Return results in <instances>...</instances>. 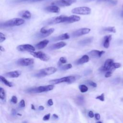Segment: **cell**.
I'll return each instance as SVG.
<instances>
[{
	"label": "cell",
	"mask_w": 123,
	"mask_h": 123,
	"mask_svg": "<svg viewBox=\"0 0 123 123\" xmlns=\"http://www.w3.org/2000/svg\"><path fill=\"white\" fill-rule=\"evenodd\" d=\"M25 23V20L23 19L19 18H15L6 21L3 23H0V27H8L14 26H19L23 25Z\"/></svg>",
	"instance_id": "cell-1"
},
{
	"label": "cell",
	"mask_w": 123,
	"mask_h": 123,
	"mask_svg": "<svg viewBox=\"0 0 123 123\" xmlns=\"http://www.w3.org/2000/svg\"><path fill=\"white\" fill-rule=\"evenodd\" d=\"M54 87L53 84L49 85L47 86H39L34 88H29L26 90L27 93H41L43 92H47L52 90Z\"/></svg>",
	"instance_id": "cell-2"
},
{
	"label": "cell",
	"mask_w": 123,
	"mask_h": 123,
	"mask_svg": "<svg viewBox=\"0 0 123 123\" xmlns=\"http://www.w3.org/2000/svg\"><path fill=\"white\" fill-rule=\"evenodd\" d=\"M57 71V69L54 67H49L44 69H42L38 71V72L34 74V76L37 77H44L55 73Z\"/></svg>",
	"instance_id": "cell-3"
},
{
	"label": "cell",
	"mask_w": 123,
	"mask_h": 123,
	"mask_svg": "<svg viewBox=\"0 0 123 123\" xmlns=\"http://www.w3.org/2000/svg\"><path fill=\"white\" fill-rule=\"evenodd\" d=\"M76 80L75 77L74 76H68L66 77H63L59 79H56L50 80L49 82L51 84H58L61 83L66 82L67 83H72L75 81Z\"/></svg>",
	"instance_id": "cell-4"
},
{
	"label": "cell",
	"mask_w": 123,
	"mask_h": 123,
	"mask_svg": "<svg viewBox=\"0 0 123 123\" xmlns=\"http://www.w3.org/2000/svg\"><path fill=\"white\" fill-rule=\"evenodd\" d=\"M67 17L68 16L65 15H60L59 16L52 17L46 21L45 24L49 25L59 24L61 23H65L67 20Z\"/></svg>",
	"instance_id": "cell-5"
},
{
	"label": "cell",
	"mask_w": 123,
	"mask_h": 123,
	"mask_svg": "<svg viewBox=\"0 0 123 123\" xmlns=\"http://www.w3.org/2000/svg\"><path fill=\"white\" fill-rule=\"evenodd\" d=\"M71 12L77 14L88 15L91 12V9L87 7H79L73 9Z\"/></svg>",
	"instance_id": "cell-6"
},
{
	"label": "cell",
	"mask_w": 123,
	"mask_h": 123,
	"mask_svg": "<svg viewBox=\"0 0 123 123\" xmlns=\"http://www.w3.org/2000/svg\"><path fill=\"white\" fill-rule=\"evenodd\" d=\"M76 1V0H56L53 1L51 4L60 7H65L70 6Z\"/></svg>",
	"instance_id": "cell-7"
},
{
	"label": "cell",
	"mask_w": 123,
	"mask_h": 123,
	"mask_svg": "<svg viewBox=\"0 0 123 123\" xmlns=\"http://www.w3.org/2000/svg\"><path fill=\"white\" fill-rule=\"evenodd\" d=\"M30 53L31 55H32L33 57L38 58L41 61H44V62H47L49 61V57L45 53L42 52V51H37L35 52L34 51H31L30 52Z\"/></svg>",
	"instance_id": "cell-8"
},
{
	"label": "cell",
	"mask_w": 123,
	"mask_h": 123,
	"mask_svg": "<svg viewBox=\"0 0 123 123\" xmlns=\"http://www.w3.org/2000/svg\"><path fill=\"white\" fill-rule=\"evenodd\" d=\"M54 31L53 28H51L49 29H46L45 27H43L41 28L39 33L37 34V37L39 38H44L49 36L52 34Z\"/></svg>",
	"instance_id": "cell-9"
},
{
	"label": "cell",
	"mask_w": 123,
	"mask_h": 123,
	"mask_svg": "<svg viewBox=\"0 0 123 123\" xmlns=\"http://www.w3.org/2000/svg\"><path fill=\"white\" fill-rule=\"evenodd\" d=\"M34 62V60L32 58H21L17 61L18 65L23 66H26L32 65Z\"/></svg>",
	"instance_id": "cell-10"
},
{
	"label": "cell",
	"mask_w": 123,
	"mask_h": 123,
	"mask_svg": "<svg viewBox=\"0 0 123 123\" xmlns=\"http://www.w3.org/2000/svg\"><path fill=\"white\" fill-rule=\"evenodd\" d=\"M90 31V29L88 28H82L74 31L72 34L73 37H77L81 36L87 34Z\"/></svg>",
	"instance_id": "cell-11"
},
{
	"label": "cell",
	"mask_w": 123,
	"mask_h": 123,
	"mask_svg": "<svg viewBox=\"0 0 123 123\" xmlns=\"http://www.w3.org/2000/svg\"><path fill=\"white\" fill-rule=\"evenodd\" d=\"M17 49L20 51H34L35 48L34 46L30 44H23L17 47Z\"/></svg>",
	"instance_id": "cell-12"
},
{
	"label": "cell",
	"mask_w": 123,
	"mask_h": 123,
	"mask_svg": "<svg viewBox=\"0 0 123 123\" xmlns=\"http://www.w3.org/2000/svg\"><path fill=\"white\" fill-rule=\"evenodd\" d=\"M113 63V60L112 59H107L105 61L103 66L101 67L99 69V70L102 72L107 71L111 68V67H112Z\"/></svg>",
	"instance_id": "cell-13"
},
{
	"label": "cell",
	"mask_w": 123,
	"mask_h": 123,
	"mask_svg": "<svg viewBox=\"0 0 123 123\" xmlns=\"http://www.w3.org/2000/svg\"><path fill=\"white\" fill-rule=\"evenodd\" d=\"M105 51L103 50L99 51L98 50H92L88 52V55L93 58H100L104 53Z\"/></svg>",
	"instance_id": "cell-14"
},
{
	"label": "cell",
	"mask_w": 123,
	"mask_h": 123,
	"mask_svg": "<svg viewBox=\"0 0 123 123\" xmlns=\"http://www.w3.org/2000/svg\"><path fill=\"white\" fill-rule=\"evenodd\" d=\"M66 45V43L64 42H58L56 43H55L53 45H51V46H50L49 47V49L50 50H54V49H61L64 46H65Z\"/></svg>",
	"instance_id": "cell-15"
},
{
	"label": "cell",
	"mask_w": 123,
	"mask_h": 123,
	"mask_svg": "<svg viewBox=\"0 0 123 123\" xmlns=\"http://www.w3.org/2000/svg\"><path fill=\"white\" fill-rule=\"evenodd\" d=\"M45 9L46 11L49 12L53 13H59L60 11V8L58 6L55 5L48 6L47 7H46Z\"/></svg>",
	"instance_id": "cell-16"
},
{
	"label": "cell",
	"mask_w": 123,
	"mask_h": 123,
	"mask_svg": "<svg viewBox=\"0 0 123 123\" xmlns=\"http://www.w3.org/2000/svg\"><path fill=\"white\" fill-rule=\"evenodd\" d=\"M20 75V72L18 71H11L6 73L3 74L4 76L9 78H17Z\"/></svg>",
	"instance_id": "cell-17"
},
{
	"label": "cell",
	"mask_w": 123,
	"mask_h": 123,
	"mask_svg": "<svg viewBox=\"0 0 123 123\" xmlns=\"http://www.w3.org/2000/svg\"><path fill=\"white\" fill-rule=\"evenodd\" d=\"M80 20V17L79 16L75 15H72L67 17V19L65 23H72L78 22Z\"/></svg>",
	"instance_id": "cell-18"
},
{
	"label": "cell",
	"mask_w": 123,
	"mask_h": 123,
	"mask_svg": "<svg viewBox=\"0 0 123 123\" xmlns=\"http://www.w3.org/2000/svg\"><path fill=\"white\" fill-rule=\"evenodd\" d=\"M49 42V41L48 40L44 39V40L39 42V43H37L35 45V47L38 49H42L47 46V45H48Z\"/></svg>",
	"instance_id": "cell-19"
},
{
	"label": "cell",
	"mask_w": 123,
	"mask_h": 123,
	"mask_svg": "<svg viewBox=\"0 0 123 123\" xmlns=\"http://www.w3.org/2000/svg\"><path fill=\"white\" fill-rule=\"evenodd\" d=\"M89 60V57L87 55H83L81 58L79 59L77 61L75 62V64H82L86 62H87Z\"/></svg>",
	"instance_id": "cell-20"
},
{
	"label": "cell",
	"mask_w": 123,
	"mask_h": 123,
	"mask_svg": "<svg viewBox=\"0 0 123 123\" xmlns=\"http://www.w3.org/2000/svg\"><path fill=\"white\" fill-rule=\"evenodd\" d=\"M93 40V37H86L81 40L80 41L78 42V43L81 46H86L91 43L92 42Z\"/></svg>",
	"instance_id": "cell-21"
},
{
	"label": "cell",
	"mask_w": 123,
	"mask_h": 123,
	"mask_svg": "<svg viewBox=\"0 0 123 123\" xmlns=\"http://www.w3.org/2000/svg\"><path fill=\"white\" fill-rule=\"evenodd\" d=\"M69 38H70L69 35L68 33H64L62 35H60L58 37H54L53 39V41H58V40H65V39H68Z\"/></svg>",
	"instance_id": "cell-22"
},
{
	"label": "cell",
	"mask_w": 123,
	"mask_h": 123,
	"mask_svg": "<svg viewBox=\"0 0 123 123\" xmlns=\"http://www.w3.org/2000/svg\"><path fill=\"white\" fill-rule=\"evenodd\" d=\"M19 15L23 18L26 19H29L31 17V13L29 11L27 10H24L21 11L19 13Z\"/></svg>",
	"instance_id": "cell-23"
},
{
	"label": "cell",
	"mask_w": 123,
	"mask_h": 123,
	"mask_svg": "<svg viewBox=\"0 0 123 123\" xmlns=\"http://www.w3.org/2000/svg\"><path fill=\"white\" fill-rule=\"evenodd\" d=\"M111 39V35L106 36L104 37L103 41V46L105 48L107 49L110 46V41Z\"/></svg>",
	"instance_id": "cell-24"
},
{
	"label": "cell",
	"mask_w": 123,
	"mask_h": 123,
	"mask_svg": "<svg viewBox=\"0 0 123 123\" xmlns=\"http://www.w3.org/2000/svg\"><path fill=\"white\" fill-rule=\"evenodd\" d=\"M75 102L76 103L79 105H82L84 104L85 102V99L84 97L82 95H78L76 97L75 99Z\"/></svg>",
	"instance_id": "cell-25"
},
{
	"label": "cell",
	"mask_w": 123,
	"mask_h": 123,
	"mask_svg": "<svg viewBox=\"0 0 123 123\" xmlns=\"http://www.w3.org/2000/svg\"><path fill=\"white\" fill-rule=\"evenodd\" d=\"M0 79L1 82H2L3 84H4L6 86L9 87L12 86V84L11 82L8 81L4 76H2L1 75L0 76Z\"/></svg>",
	"instance_id": "cell-26"
},
{
	"label": "cell",
	"mask_w": 123,
	"mask_h": 123,
	"mask_svg": "<svg viewBox=\"0 0 123 123\" xmlns=\"http://www.w3.org/2000/svg\"><path fill=\"white\" fill-rule=\"evenodd\" d=\"M0 98L3 101H5L6 100V93L4 89L2 87L0 88Z\"/></svg>",
	"instance_id": "cell-27"
},
{
	"label": "cell",
	"mask_w": 123,
	"mask_h": 123,
	"mask_svg": "<svg viewBox=\"0 0 123 123\" xmlns=\"http://www.w3.org/2000/svg\"><path fill=\"white\" fill-rule=\"evenodd\" d=\"M59 67L62 70H66L71 69L72 67V65L70 63L67 64L65 65H59Z\"/></svg>",
	"instance_id": "cell-28"
},
{
	"label": "cell",
	"mask_w": 123,
	"mask_h": 123,
	"mask_svg": "<svg viewBox=\"0 0 123 123\" xmlns=\"http://www.w3.org/2000/svg\"><path fill=\"white\" fill-rule=\"evenodd\" d=\"M79 89L81 92L85 93L87 91L88 87L86 86L85 85H80L79 86Z\"/></svg>",
	"instance_id": "cell-29"
},
{
	"label": "cell",
	"mask_w": 123,
	"mask_h": 123,
	"mask_svg": "<svg viewBox=\"0 0 123 123\" xmlns=\"http://www.w3.org/2000/svg\"><path fill=\"white\" fill-rule=\"evenodd\" d=\"M103 30L105 31L109 32H112V33H115L116 32V29L114 27L111 26V27H105L103 29Z\"/></svg>",
	"instance_id": "cell-30"
},
{
	"label": "cell",
	"mask_w": 123,
	"mask_h": 123,
	"mask_svg": "<svg viewBox=\"0 0 123 123\" xmlns=\"http://www.w3.org/2000/svg\"><path fill=\"white\" fill-rule=\"evenodd\" d=\"M86 83L87 84H88L89 86L93 87H96L97 86V85L96 83L94 82L93 81H91V80H87L86 81Z\"/></svg>",
	"instance_id": "cell-31"
},
{
	"label": "cell",
	"mask_w": 123,
	"mask_h": 123,
	"mask_svg": "<svg viewBox=\"0 0 123 123\" xmlns=\"http://www.w3.org/2000/svg\"><path fill=\"white\" fill-rule=\"evenodd\" d=\"M18 101L17 98L15 96H13L11 99V102L13 104H16Z\"/></svg>",
	"instance_id": "cell-32"
},
{
	"label": "cell",
	"mask_w": 123,
	"mask_h": 123,
	"mask_svg": "<svg viewBox=\"0 0 123 123\" xmlns=\"http://www.w3.org/2000/svg\"><path fill=\"white\" fill-rule=\"evenodd\" d=\"M96 99H98L102 101H104V93H102L99 96H98L97 97H96Z\"/></svg>",
	"instance_id": "cell-33"
},
{
	"label": "cell",
	"mask_w": 123,
	"mask_h": 123,
	"mask_svg": "<svg viewBox=\"0 0 123 123\" xmlns=\"http://www.w3.org/2000/svg\"><path fill=\"white\" fill-rule=\"evenodd\" d=\"M59 62H61L62 64H64V63H65L67 62V59L65 57H62L60 58Z\"/></svg>",
	"instance_id": "cell-34"
},
{
	"label": "cell",
	"mask_w": 123,
	"mask_h": 123,
	"mask_svg": "<svg viewBox=\"0 0 123 123\" xmlns=\"http://www.w3.org/2000/svg\"><path fill=\"white\" fill-rule=\"evenodd\" d=\"M6 39V37L4 34L2 33H0V42L1 43Z\"/></svg>",
	"instance_id": "cell-35"
},
{
	"label": "cell",
	"mask_w": 123,
	"mask_h": 123,
	"mask_svg": "<svg viewBox=\"0 0 123 123\" xmlns=\"http://www.w3.org/2000/svg\"><path fill=\"white\" fill-rule=\"evenodd\" d=\"M19 107L20 108H24L25 107V101L24 99H22L19 104Z\"/></svg>",
	"instance_id": "cell-36"
},
{
	"label": "cell",
	"mask_w": 123,
	"mask_h": 123,
	"mask_svg": "<svg viewBox=\"0 0 123 123\" xmlns=\"http://www.w3.org/2000/svg\"><path fill=\"white\" fill-rule=\"evenodd\" d=\"M50 116V113H48L46 115H45L43 118V121H48L49 120Z\"/></svg>",
	"instance_id": "cell-37"
},
{
	"label": "cell",
	"mask_w": 123,
	"mask_h": 123,
	"mask_svg": "<svg viewBox=\"0 0 123 123\" xmlns=\"http://www.w3.org/2000/svg\"><path fill=\"white\" fill-rule=\"evenodd\" d=\"M121 66V64L118 62H115V63L113 62L112 64V67L114 68H120Z\"/></svg>",
	"instance_id": "cell-38"
},
{
	"label": "cell",
	"mask_w": 123,
	"mask_h": 123,
	"mask_svg": "<svg viewBox=\"0 0 123 123\" xmlns=\"http://www.w3.org/2000/svg\"><path fill=\"white\" fill-rule=\"evenodd\" d=\"M30 0H14L13 2L15 3H21V2H30Z\"/></svg>",
	"instance_id": "cell-39"
},
{
	"label": "cell",
	"mask_w": 123,
	"mask_h": 123,
	"mask_svg": "<svg viewBox=\"0 0 123 123\" xmlns=\"http://www.w3.org/2000/svg\"><path fill=\"white\" fill-rule=\"evenodd\" d=\"M47 104H48V105L49 106L53 105V102L52 99H49L48 100Z\"/></svg>",
	"instance_id": "cell-40"
},
{
	"label": "cell",
	"mask_w": 123,
	"mask_h": 123,
	"mask_svg": "<svg viewBox=\"0 0 123 123\" xmlns=\"http://www.w3.org/2000/svg\"><path fill=\"white\" fill-rule=\"evenodd\" d=\"M111 74H112V73H111V72H107L105 74V77H106V78L109 77L111 76Z\"/></svg>",
	"instance_id": "cell-41"
},
{
	"label": "cell",
	"mask_w": 123,
	"mask_h": 123,
	"mask_svg": "<svg viewBox=\"0 0 123 123\" xmlns=\"http://www.w3.org/2000/svg\"><path fill=\"white\" fill-rule=\"evenodd\" d=\"M88 116L90 118H93L94 117V116H95V115L94 114V113L92 111H90L89 112H88Z\"/></svg>",
	"instance_id": "cell-42"
},
{
	"label": "cell",
	"mask_w": 123,
	"mask_h": 123,
	"mask_svg": "<svg viewBox=\"0 0 123 123\" xmlns=\"http://www.w3.org/2000/svg\"><path fill=\"white\" fill-rule=\"evenodd\" d=\"M95 117L96 119L97 120H99L100 118V114L99 113H96L95 114Z\"/></svg>",
	"instance_id": "cell-43"
},
{
	"label": "cell",
	"mask_w": 123,
	"mask_h": 123,
	"mask_svg": "<svg viewBox=\"0 0 123 123\" xmlns=\"http://www.w3.org/2000/svg\"><path fill=\"white\" fill-rule=\"evenodd\" d=\"M119 81H120V78H115V79L114 80V81H113V83H114L115 82H116L115 84H118V83H119Z\"/></svg>",
	"instance_id": "cell-44"
},
{
	"label": "cell",
	"mask_w": 123,
	"mask_h": 123,
	"mask_svg": "<svg viewBox=\"0 0 123 123\" xmlns=\"http://www.w3.org/2000/svg\"><path fill=\"white\" fill-rule=\"evenodd\" d=\"M12 115H16V114H17V113H16V110H14V109H12Z\"/></svg>",
	"instance_id": "cell-45"
},
{
	"label": "cell",
	"mask_w": 123,
	"mask_h": 123,
	"mask_svg": "<svg viewBox=\"0 0 123 123\" xmlns=\"http://www.w3.org/2000/svg\"><path fill=\"white\" fill-rule=\"evenodd\" d=\"M44 0H30V2H38V1H43Z\"/></svg>",
	"instance_id": "cell-46"
},
{
	"label": "cell",
	"mask_w": 123,
	"mask_h": 123,
	"mask_svg": "<svg viewBox=\"0 0 123 123\" xmlns=\"http://www.w3.org/2000/svg\"><path fill=\"white\" fill-rule=\"evenodd\" d=\"M38 109L40 111H42V110H43L44 109V107L43 106H39L38 107Z\"/></svg>",
	"instance_id": "cell-47"
},
{
	"label": "cell",
	"mask_w": 123,
	"mask_h": 123,
	"mask_svg": "<svg viewBox=\"0 0 123 123\" xmlns=\"http://www.w3.org/2000/svg\"><path fill=\"white\" fill-rule=\"evenodd\" d=\"M53 117L55 118V119H58L59 118V116L58 115L56 114H53Z\"/></svg>",
	"instance_id": "cell-48"
},
{
	"label": "cell",
	"mask_w": 123,
	"mask_h": 123,
	"mask_svg": "<svg viewBox=\"0 0 123 123\" xmlns=\"http://www.w3.org/2000/svg\"><path fill=\"white\" fill-rule=\"evenodd\" d=\"M0 51H4L5 50V49H4V48H3L1 46H0Z\"/></svg>",
	"instance_id": "cell-49"
},
{
	"label": "cell",
	"mask_w": 123,
	"mask_h": 123,
	"mask_svg": "<svg viewBox=\"0 0 123 123\" xmlns=\"http://www.w3.org/2000/svg\"><path fill=\"white\" fill-rule=\"evenodd\" d=\"M31 109H32V110H35V106H34V105H33V104H31Z\"/></svg>",
	"instance_id": "cell-50"
},
{
	"label": "cell",
	"mask_w": 123,
	"mask_h": 123,
	"mask_svg": "<svg viewBox=\"0 0 123 123\" xmlns=\"http://www.w3.org/2000/svg\"><path fill=\"white\" fill-rule=\"evenodd\" d=\"M92 0H84V1L85 2H89V1H92Z\"/></svg>",
	"instance_id": "cell-51"
},
{
	"label": "cell",
	"mask_w": 123,
	"mask_h": 123,
	"mask_svg": "<svg viewBox=\"0 0 123 123\" xmlns=\"http://www.w3.org/2000/svg\"></svg>",
	"instance_id": "cell-52"
}]
</instances>
